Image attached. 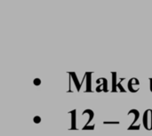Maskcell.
Masks as SVG:
<instances>
[{
	"mask_svg": "<svg viewBox=\"0 0 152 136\" xmlns=\"http://www.w3.org/2000/svg\"><path fill=\"white\" fill-rule=\"evenodd\" d=\"M142 124L146 130H152V110L148 109L145 110L143 117H142Z\"/></svg>",
	"mask_w": 152,
	"mask_h": 136,
	"instance_id": "6da1fadb",
	"label": "cell"
},
{
	"mask_svg": "<svg viewBox=\"0 0 152 136\" xmlns=\"http://www.w3.org/2000/svg\"><path fill=\"white\" fill-rule=\"evenodd\" d=\"M140 82L137 78H131L127 83V88L131 93H137L140 90Z\"/></svg>",
	"mask_w": 152,
	"mask_h": 136,
	"instance_id": "7a4b0ae2",
	"label": "cell"
},
{
	"mask_svg": "<svg viewBox=\"0 0 152 136\" xmlns=\"http://www.w3.org/2000/svg\"><path fill=\"white\" fill-rule=\"evenodd\" d=\"M92 75H93L92 72H86L85 74L86 80V91L85 92H86V93L93 92L92 91Z\"/></svg>",
	"mask_w": 152,
	"mask_h": 136,
	"instance_id": "3957f363",
	"label": "cell"
},
{
	"mask_svg": "<svg viewBox=\"0 0 152 136\" xmlns=\"http://www.w3.org/2000/svg\"><path fill=\"white\" fill-rule=\"evenodd\" d=\"M69 114L71 116V127H70V130H76L77 129V110H73L69 112Z\"/></svg>",
	"mask_w": 152,
	"mask_h": 136,
	"instance_id": "277c9868",
	"label": "cell"
},
{
	"mask_svg": "<svg viewBox=\"0 0 152 136\" xmlns=\"http://www.w3.org/2000/svg\"><path fill=\"white\" fill-rule=\"evenodd\" d=\"M131 115H134V121L132 122L131 126H134V124L138 121V119H139V118H140V112H139V110H135V109H133V110H129L128 113H127V116H128V117L131 116Z\"/></svg>",
	"mask_w": 152,
	"mask_h": 136,
	"instance_id": "5b68a950",
	"label": "cell"
},
{
	"mask_svg": "<svg viewBox=\"0 0 152 136\" xmlns=\"http://www.w3.org/2000/svg\"><path fill=\"white\" fill-rule=\"evenodd\" d=\"M69 76L71 77V78L73 79L74 85H75V86H76L77 90L79 92V91H80V89H81V84H80V82H79V80H78V78H77V75H76V73H75V72H69Z\"/></svg>",
	"mask_w": 152,
	"mask_h": 136,
	"instance_id": "8992f818",
	"label": "cell"
},
{
	"mask_svg": "<svg viewBox=\"0 0 152 136\" xmlns=\"http://www.w3.org/2000/svg\"><path fill=\"white\" fill-rule=\"evenodd\" d=\"M85 115H88V120H87V122H86V124L85 125V126H89L90 125V123L93 121V119H94V112L92 110H84V112L82 113V116H85Z\"/></svg>",
	"mask_w": 152,
	"mask_h": 136,
	"instance_id": "52a82bcc",
	"label": "cell"
},
{
	"mask_svg": "<svg viewBox=\"0 0 152 136\" xmlns=\"http://www.w3.org/2000/svg\"><path fill=\"white\" fill-rule=\"evenodd\" d=\"M111 76H112V93H117L118 91V83H117V73L116 72H111Z\"/></svg>",
	"mask_w": 152,
	"mask_h": 136,
	"instance_id": "ba28073f",
	"label": "cell"
},
{
	"mask_svg": "<svg viewBox=\"0 0 152 136\" xmlns=\"http://www.w3.org/2000/svg\"><path fill=\"white\" fill-rule=\"evenodd\" d=\"M101 83H102L103 84V92L104 93H107V92H109V90H108V80H107V78H98L97 80H96V84H101Z\"/></svg>",
	"mask_w": 152,
	"mask_h": 136,
	"instance_id": "9c48e42d",
	"label": "cell"
},
{
	"mask_svg": "<svg viewBox=\"0 0 152 136\" xmlns=\"http://www.w3.org/2000/svg\"><path fill=\"white\" fill-rule=\"evenodd\" d=\"M124 80H126V78H120V80H119V82L118 83V89L120 91V92H122V93H126V91L125 90V88L123 87V86H122V82L124 81Z\"/></svg>",
	"mask_w": 152,
	"mask_h": 136,
	"instance_id": "30bf717a",
	"label": "cell"
},
{
	"mask_svg": "<svg viewBox=\"0 0 152 136\" xmlns=\"http://www.w3.org/2000/svg\"><path fill=\"white\" fill-rule=\"evenodd\" d=\"M41 118L39 117V116H35L34 118H33V122L35 123V124H40L41 123Z\"/></svg>",
	"mask_w": 152,
	"mask_h": 136,
	"instance_id": "8fae6325",
	"label": "cell"
},
{
	"mask_svg": "<svg viewBox=\"0 0 152 136\" xmlns=\"http://www.w3.org/2000/svg\"><path fill=\"white\" fill-rule=\"evenodd\" d=\"M96 92L97 93H100V92H103V84L102 83H101V84H99L98 86H97V87H96Z\"/></svg>",
	"mask_w": 152,
	"mask_h": 136,
	"instance_id": "7c38bea8",
	"label": "cell"
},
{
	"mask_svg": "<svg viewBox=\"0 0 152 136\" xmlns=\"http://www.w3.org/2000/svg\"><path fill=\"white\" fill-rule=\"evenodd\" d=\"M118 121H104L103 125H119Z\"/></svg>",
	"mask_w": 152,
	"mask_h": 136,
	"instance_id": "4fadbf2b",
	"label": "cell"
},
{
	"mask_svg": "<svg viewBox=\"0 0 152 136\" xmlns=\"http://www.w3.org/2000/svg\"><path fill=\"white\" fill-rule=\"evenodd\" d=\"M141 128V125H137V126H130L127 130H139Z\"/></svg>",
	"mask_w": 152,
	"mask_h": 136,
	"instance_id": "5bb4252c",
	"label": "cell"
},
{
	"mask_svg": "<svg viewBox=\"0 0 152 136\" xmlns=\"http://www.w3.org/2000/svg\"><path fill=\"white\" fill-rule=\"evenodd\" d=\"M94 126H95V125H93V126H85L82 129L83 130H94Z\"/></svg>",
	"mask_w": 152,
	"mask_h": 136,
	"instance_id": "9a60e30c",
	"label": "cell"
},
{
	"mask_svg": "<svg viewBox=\"0 0 152 136\" xmlns=\"http://www.w3.org/2000/svg\"><path fill=\"white\" fill-rule=\"evenodd\" d=\"M33 84H34V86H40V85H41V79H39V78H35L34 81H33Z\"/></svg>",
	"mask_w": 152,
	"mask_h": 136,
	"instance_id": "2e32d148",
	"label": "cell"
},
{
	"mask_svg": "<svg viewBox=\"0 0 152 136\" xmlns=\"http://www.w3.org/2000/svg\"><path fill=\"white\" fill-rule=\"evenodd\" d=\"M150 90H151V92L152 93V78L150 79Z\"/></svg>",
	"mask_w": 152,
	"mask_h": 136,
	"instance_id": "e0dca14e",
	"label": "cell"
}]
</instances>
